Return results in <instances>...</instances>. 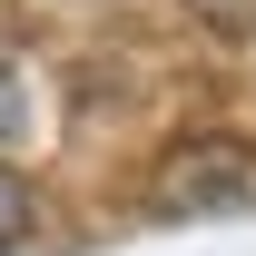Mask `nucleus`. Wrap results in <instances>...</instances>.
<instances>
[{
    "instance_id": "obj_1",
    "label": "nucleus",
    "mask_w": 256,
    "mask_h": 256,
    "mask_svg": "<svg viewBox=\"0 0 256 256\" xmlns=\"http://www.w3.org/2000/svg\"><path fill=\"white\" fill-rule=\"evenodd\" d=\"M148 207L158 217H246L256 207V148L246 138H178L148 168Z\"/></svg>"
},
{
    "instance_id": "obj_3",
    "label": "nucleus",
    "mask_w": 256,
    "mask_h": 256,
    "mask_svg": "<svg viewBox=\"0 0 256 256\" xmlns=\"http://www.w3.org/2000/svg\"><path fill=\"white\" fill-rule=\"evenodd\" d=\"M197 20H207V30L217 40H236V30H256V0H188Z\"/></svg>"
},
{
    "instance_id": "obj_2",
    "label": "nucleus",
    "mask_w": 256,
    "mask_h": 256,
    "mask_svg": "<svg viewBox=\"0 0 256 256\" xmlns=\"http://www.w3.org/2000/svg\"><path fill=\"white\" fill-rule=\"evenodd\" d=\"M20 236H30V188L0 168V246H20Z\"/></svg>"
},
{
    "instance_id": "obj_4",
    "label": "nucleus",
    "mask_w": 256,
    "mask_h": 256,
    "mask_svg": "<svg viewBox=\"0 0 256 256\" xmlns=\"http://www.w3.org/2000/svg\"><path fill=\"white\" fill-rule=\"evenodd\" d=\"M20 118H30V89H20V69L0 60V138H20Z\"/></svg>"
}]
</instances>
